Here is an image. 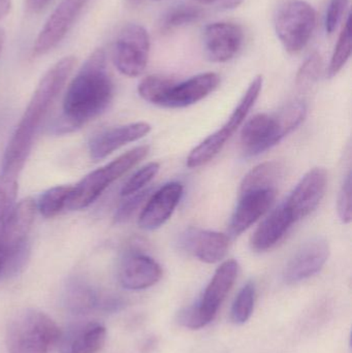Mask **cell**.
<instances>
[{
	"label": "cell",
	"instance_id": "cell-22",
	"mask_svg": "<svg viewBox=\"0 0 352 353\" xmlns=\"http://www.w3.org/2000/svg\"><path fill=\"white\" fill-rule=\"evenodd\" d=\"M107 330L99 323H87L70 330L61 335V353H97L105 345Z\"/></svg>",
	"mask_w": 352,
	"mask_h": 353
},
{
	"label": "cell",
	"instance_id": "cell-12",
	"mask_svg": "<svg viewBox=\"0 0 352 353\" xmlns=\"http://www.w3.org/2000/svg\"><path fill=\"white\" fill-rule=\"evenodd\" d=\"M330 256V246L324 238H313L301 245L287 261L283 271L287 283L308 279L324 268Z\"/></svg>",
	"mask_w": 352,
	"mask_h": 353
},
{
	"label": "cell",
	"instance_id": "cell-17",
	"mask_svg": "<svg viewBox=\"0 0 352 353\" xmlns=\"http://www.w3.org/2000/svg\"><path fill=\"white\" fill-rule=\"evenodd\" d=\"M180 245L203 263H216L227 255L229 240L221 232L190 228L182 234Z\"/></svg>",
	"mask_w": 352,
	"mask_h": 353
},
{
	"label": "cell",
	"instance_id": "cell-27",
	"mask_svg": "<svg viewBox=\"0 0 352 353\" xmlns=\"http://www.w3.org/2000/svg\"><path fill=\"white\" fill-rule=\"evenodd\" d=\"M175 81L161 76H149L138 84V91L144 101L161 107L167 91Z\"/></svg>",
	"mask_w": 352,
	"mask_h": 353
},
{
	"label": "cell",
	"instance_id": "cell-31",
	"mask_svg": "<svg viewBox=\"0 0 352 353\" xmlns=\"http://www.w3.org/2000/svg\"><path fill=\"white\" fill-rule=\"evenodd\" d=\"M349 0H330L324 17V28L329 34H332L338 28L345 16Z\"/></svg>",
	"mask_w": 352,
	"mask_h": 353
},
{
	"label": "cell",
	"instance_id": "cell-39",
	"mask_svg": "<svg viewBox=\"0 0 352 353\" xmlns=\"http://www.w3.org/2000/svg\"><path fill=\"white\" fill-rule=\"evenodd\" d=\"M144 0H127L128 3L132 4V6H140Z\"/></svg>",
	"mask_w": 352,
	"mask_h": 353
},
{
	"label": "cell",
	"instance_id": "cell-28",
	"mask_svg": "<svg viewBox=\"0 0 352 353\" xmlns=\"http://www.w3.org/2000/svg\"><path fill=\"white\" fill-rule=\"evenodd\" d=\"M256 302V285L248 282L242 288L231 307V319L236 325H243L251 317Z\"/></svg>",
	"mask_w": 352,
	"mask_h": 353
},
{
	"label": "cell",
	"instance_id": "cell-11",
	"mask_svg": "<svg viewBox=\"0 0 352 353\" xmlns=\"http://www.w3.org/2000/svg\"><path fill=\"white\" fill-rule=\"evenodd\" d=\"M287 136L276 114H258L248 120L242 130V150L245 157H256L278 144Z\"/></svg>",
	"mask_w": 352,
	"mask_h": 353
},
{
	"label": "cell",
	"instance_id": "cell-25",
	"mask_svg": "<svg viewBox=\"0 0 352 353\" xmlns=\"http://www.w3.org/2000/svg\"><path fill=\"white\" fill-rule=\"evenodd\" d=\"M72 190V186H56L45 191L37 205L39 213L45 218L57 216L65 209Z\"/></svg>",
	"mask_w": 352,
	"mask_h": 353
},
{
	"label": "cell",
	"instance_id": "cell-20",
	"mask_svg": "<svg viewBox=\"0 0 352 353\" xmlns=\"http://www.w3.org/2000/svg\"><path fill=\"white\" fill-rule=\"evenodd\" d=\"M276 189L242 193L241 199L231 220V232L239 236L256 223L272 207L276 199Z\"/></svg>",
	"mask_w": 352,
	"mask_h": 353
},
{
	"label": "cell",
	"instance_id": "cell-37",
	"mask_svg": "<svg viewBox=\"0 0 352 353\" xmlns=\"http://www.w3.org/2000/svg\"><path fill=\"white\" fill-rule=\"evenodd\" d=\"M12 0H0V20L10 12Z\"/></svg>",
	"mask_w": 352,
	"mask_h": 353
},
{
	"label": "cell",
	"instance_id": "cell-6",
	"mask_svg": "<svg viewBox=\"0 0 352 353\" xmlns=\"http://www.w3.org/2000/svg\"><path fill=\"white\" fill-rule=\"evenodd\" d=\"M262 83H264V79L262 76H258L253 79L227 123L221 128V130H217L206 140L203 141L189 153L187 157L188 167L191 169L203 167L219 154L225 147V143L237 132L238 128L247 117L251 108L258 101L262 89Z\"/></svg>",
	"mask_w": 352,
	"mask_h": 353
},
{
	"label": "cell",
	"instance_id": "cell-10",
	"mask_svg": "<svg viewBox=\"0 0 352 353\" xmlns=\"http://www.w3.org/2000/svg\"><path fill=\"white\" fill-rule=\"evenodd\" d=\"M63 305L72 314L86 315L96 311L116 312L125 306V302L119 296L99 292L83 280L74 279L64 290Z\"/></svg>",
	"mask_w": 352,
	"mask_h": 353
},
{
	"label": "cell",
	"instance_id": "cell-5",
	"mask_svg": "<svg viewBox=\"0 0 352 353\" xmlns=\"http://www.w3.org/2000/svg\"><path fill=\"white\" fill-rule=\"evenodd\" d=\"M239 273V265L234 259L225 261L215 272L198 304L182 311L179 321L191 330L202 329L216 316L223 301L235 284Z\"/></svg>",
	"mask_w": 352,
	"mask_h": 353
},
{
	"label": "cell",
	"instance_id": "cell-32",
	"mask_svg": "<svg viewBox=\"0 0 352 353\" xmlns=\"http://www.w3.org/2000/svg\"><path fill=\"white\" fill-rule=\"evenodd\" d=\"M149 192L150 190H143L138 191V192L134 193V194L128 195V199L120 205L118 211L116 212L115 221L118 223H122V222L127 221L130 219L134 212L140 208L142 205L143 201L148 197Z\"/></svg>",
	"mask_w": 352,
	"mask_h": 353
},
{
	"label": "cell",
	"instance_id": "cell-16",
	"mask_svg": "<svg viewBox=\"0 0 352 353\" xmlns=\"http://www.w3.org/2000/svg\"><path fill=\"white\" fill-rule=\"evenodd\" d=\"M183 185L169 182L155 191L138 218V225L146 230H157L173 215L183 195Z\"/></svg>",
	"mask_w": 352,
	"mask_h": 353
},
{
	"label": "cell",
	"instance_id": "cell-8",
	"mask_svg": "<svg viewBox=\"0 0 352 353\" xmlns=\"http://www.w3.org/2000/svg\"><path fill=\"white\" fill-rule=\"evenodd\" d=\"M150 48V37L144 27L134 23L125 25L114 43L116 68L130 78L141 76L148 65Z\"/></svg>",
	"mask_w": 352,
	"mask_h": 353
},
{
	"label": "cell",
	"instance_id": "cell-7",
	"mask_svg": "<svg viewBox=\"0 0 352 353\" xmlns=\"http://www.w3.org/2000/svg\"><path fill=\"white\" fill-rule=\"evenodd\" d=\"M315 10L304 0H291L281 6L275 21L277 37L285 51L298 54L305 49L316 26Z\"/></svg>",
	"mask_w": 352,
	"mask_h": 353
},
{
	"label": "cell",
	"instance_id": "cell-19",
	"mask_svg": "<svg viewBox=\"0 0 352 353\" xmlns=\"http://www.w3.org/2000/svg\"><path fill=\"white\" fill-rule=\"evenodd\" d=\"M150 132V124L146 122H136L101 132L89 143L91 159L94 161L105 159L114 151L144 138Z\"/></svg>",
	"mask_w": 352,
	"mask_h": 353
},
{
	"label": "cell",
	"instance_id": "cell-33",
	"mask_svg": "<svg viewBox=\"0 0 352 353\" xmlns=\"http://www.w3.org/2000/svg\"><path fill=\"white\" fill-rule=\"evenodd\" d=\"M338 215L341 221L344 224L351 223V173L349 172V175L341 187L340 192H339L338 203Z\"/></svg>",
	"mask_w": 352,
	"mask_h": 353
},
{
	"label": "cell",
	"instance_id": "cell-2",
	"mask_svg": "<svg viewBox=\"0 0 352 353\" xmlns=\"http://www.w3.org/2000/svg\"><path fill=\"white\" fill-rule=\"evenodd\" d=\"M113 97L107 56L103 49L95 50L66 90L58 130L70 132L94 119L107 110Z\"/></svg>",
	"mask_w": 352,
	"mask_h": 353
},
{
	"label": "cell",
	"instance_id": "cell-23",
	"mask_svg": "<svg viewBox=\"0 0 352 353\" xmlns=\"http://www.w3.org/2000/svg\"><path fill=\"white\" fill-rule=\"evenodd\" d=\"M284 168L278 161L260 163L244 176L241 183L242 193L250 191L276 189V185L283 176Z\"/></svg>",
	"mask_w": 352,
	"mask_h": 353
},
{
	"label": "cell",
	"instance_id": "cell-13",
	"mask_svg": "<svg viewBox=\"0 0 352 353\" xmlns=\"http://www.w3.org/2000/svg\"><path fill=\"white\" fill-rule=\"evenodd\" d=\"M203 43L208 59L223 63L239 53L244 43V31L236 23H211L205 27Z\"/></svg>",
	"mask_w": 352,
	"mask_h": 353
},
{
	"label": "cell",
	"instance_id": "cell-40",
	"mask_svg": "<svg viewBox=\"0 0 352 353\" xmlns=\"http://www.w3.org/2000/svg\"><path fill=\"white\" fill-rule=\"evenodd\" d=\"M155 1H159V0H155Z\"/></svg>",
	"mask_w": 352,
	"mask_h": 353
},
{
	"label": "cell",
	"instance_id": "cell-36",
	"mask_svg": "<svg viewBox=\"0 0 352 353\" xmlns=\"http://www.w3.org/2000/svg\"><path fill=\"white\" fill-rule=\"evenodd\" d=\"M53 0H26V8L31 14L43 12Z\"/></svg>",
	"mask_w": 352,
	"mask_h": 353
},
{
	"label": "cell",
	"instance_id": "cell-30",
	"mask_svg": "<svg viewBox=\"0 0 352 353\" xmlns=\"http://www.w3.org/2000/svg\"><path fill=\"white\" fill-rule=\"evenodd\" d=\"M322 60L320 54L313 53L305 60L297 74V85L300 87L313 84L322 72Z\"/></svg>",
	"mask_w": 352,
	"mask_h": 353
},
{
	"label": "cell",
	"instance_id": "cell-3",
	"mask_svg": "<svg viewBox=\"0 0 352 353\" xmlns=\"http://www.w3.org/2000/svg\"><path fill=\"white\" fill-rule=\"evenodd\" d=\"M61 335L49 315L26 309L17 313L8 323L6 348L10 353H52L59 345Z\"/></svg>",
	"mask_w": 352,
	"mask_h": 353
},
{
	"label": "cell",
	"instance_id": "cell-21",
	"mask_svg": "<svg viewBox=\"0 0 352 353\" xmlns=\"http://www.w3.org/2000/svg\"><path fill=\"white\" fill-rule=\"evenodd\" d=\"M295 223L285 205L275 209L254 232L250 240L252 250L265 252L278 244Z\"/></svg>",
	"mask_w": 352,
	"mask_h": 353
},
{
	"label": "cell",
	"instance_id": "cell-38",
	"mask_svg": "<svg viewBox=\"0 0 352 353\" xmlns=\"http://www.w3.org/2000/svg\"><path fill=\"white\" fill-rule=\"evenodd\" d=\"M4 41H6V34H4L3 29L0 28V55L3 49Z\"/></svg>",
	"mask_w": 352,
	"mask_h": 353
},
{
	"label": "cell",
	"instance_id": "cell-26",
	"mask_svg": "<svg viewBox=\"0 0 352 353\" xmlns=\"http://www.w3.org/2000/svg\"><path fill=\"white\" fill-rule=\"evenodd\" d=\"M351 56V18L347 17L342 31L339 35L334 53L329 65L328 76L334 78L343 70Z\"/></svg>",
	"mask_w": 352,
	"mask_h": 353
},
{
	"label": "cell",
	"instance_id": "cell-24",
	"mask_svg": "<svg viewBox=\"0 0 352 353\" xmlns=\"http://www.w3.org/2000/svg\"><path fill=\"white\" fill-rule=\"evenodd\" d=\"M204 17V10L200 6L190 3H180L172 6L163 14L161 28L163 32H171L176 29L198 22Z\"/></svg>",
	"mask_w": 352,
	"mask_h": 353
},
{
	"label": "cell",
	"instance_id": "cell-14",
	"mask_svg": "<svg viewBox=\"0 0 352 353\" xmlns=\"http://www.w3.org/2000/svg\"><path fill=\"white\" fill-rule=\"evenodd\" d=\"M328 173L322 168L310 170L298 183L284 203L293 221L309 216L320 205L326 192Z\"/></svg>",
	"mask_w": 352,
	"mask_h": 353
},
{
	"label": "cell",
	"instance_id": "cell-34",
	"mask_svg": "<svg viewBox=\"0 0 352 353\" xmlns=\"http://www.w3.org/2000/svg\"><path fill=\"white\" fill-rule=\"evenodd\" d=\"M14 275V259L12 254L0 245V278Z\"/></svg>",
	"mask_w": 352,
	"mask_h": 353
},
{
	"label": "cell",
	"instance_id": "cell-9",
	"mask_svg": "<svg viewBox=\"0 0 352 353\" xmlns=\"http://www.w3.org/2000/svg\"><path fill=\"white\" fill-rule=\"evenodd\" d=\"M90 0H62L39 31L33 55L43 56L53 51L64 39Z\"/></svg>",
	"mask_w": 352,
	"mask_h": 353
},
{
	"label": "cell",
	"instance_id": "cell-35",
	"mask_svg": "<svg viewBox=\"0 0 352 353\" xmlns=\"http://www.w3.org/2000/svg\"><path fill=\"white\" fill-rule=\"evenodd\" d=\"M204 6H213L220 10H233L243 3L244 0H196Z\"/></svg>",
	"mask_w": 352,
	"mask_h": 353
},
{
	"label": "cell",
	"instance_id": "cell-15",
	"mask_svg": "<svg viewBox=\"0 0 352 353\" xmlns=\"http://www.w3.org/2000/svg\"><path fill=\"white\" fill-rule=\"evenodd\" d=\"M163 276L156 261L138 251H130L122 259L118 271L120 284L125 290H143L155 285Z\"/></svg>",
	"mask_w": 352,
	"mask_h": 353
},
{
	"label": "cell",
	"instance_id": "cell-18",
	"mask_svg": "<svg viewBox=\"0 0 352 353\" xmlns=\"http://www.w3.org/2000/svg\"><path fill=\"white\" fill-rule=\"evenodd\" d=\"M219 84L220 77L215 72H204L183 82H174L161 107L178 109L194 105L208 97Z\"/></svg>",
	"mask_w": 352,
	"mask_h": 353
},
{
	"label": "cell",
	"instance_id": "cell-1",
	"mask_svg": "<svg viewBox=\"0 0 352 353\" xmlns=\"http://www.w3.org/2000/svg\"><path fill=\"white\" fill-rule=\"evenodd\" d=\"M76 63L74 56L62 58L45 72L37 85L4 152L0 190L18 194L19 178L32 148L35 134L65 86Z\"/></svg>",
	"mask_w": 352,
	"mask_h": 353
},
{
	"label": "cell",
	"instance_id": "cell-29",
	"mask_svg": "<svg viewBox=\"0 0 352 353\" xmlns=\"http://www.w3.org/2000/svg\"><path fill=\"white\" fill-rule=\"evenodd\" d=\"M159 163H150L148 165L143 167L142 169L138 170V172L134 174L127 182L124 184L121 189L122 196H128V195L134 194V193L138 192L143 190L145 186L149 184L155 176L157 175L159 171Z\"/></svg>",
	"mask_w": 352,
	"mask_h": 353
},
{
	"label": "cell",
	"instance_id": "cell-4",
	"mask_svg": "<svg viewBox=\"0 0 352 353\" xmlns=\"http://www.w3.org/2000/svg\"><path fill=\"white\" fill-rule=\"evenodd\" d=\"M148 146H138L124 153L109 165L93 171L72 186V193L68 197L65 209L78 211L89 207L94 203L101 193L120 176L127 173L130 169L138 165L148 155Z\"/></svg>",
	"mask_w": 352,
	"mask_h": 353
}]
</instances>
